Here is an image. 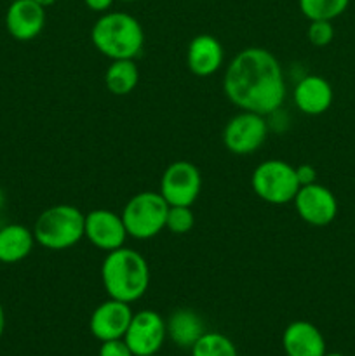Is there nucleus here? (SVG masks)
Listing matches in <instances>:
<instances>
[{
    "instance_id": "6ab92c4d",
    "label": "nucleus",
    "mask_w": 355,
    "mask_h": 356,
    "mask_svg": "<svg viewBox=\"0 0 355 356\" xmlns=\"http://www.w3.org/2000/svg\"><path fill=\"white\" fill-rule=\"evenodd\" d=\"M139 72L134 59H115L104 73L106 89L113 96H125L138 86Z\"/></svg>"
},
{
    "instance_id": "aec40b11",
    "label": "nucleus",
    "mask_w": 355,
    "mask_h": 356,
    "mask_svg": "<svg viewBox=\"0 0 355 356\" xmlns=\"http://www.w3.org/2000/svg\"><path fill=\"white\" fill-rule=\"evenodd\" d=\"M299 10L310 21H333L347 10L350 0H298Z\"/></svg>"
},
{
    "instance_id": "f257e3e1",
    "label": "nucleus",
    "mask_w": 355,
    "mask_h": 356,
    "mask_svg": "<svg viewBox=\"0 0 355 356\" xmlns=\"http://www.w3.org/2000/svg\"><path fill=\"white\" fill-rule=\"evenodd\" d=\"M226 97L242 111L271 115L285 99V79L278 59L261 47L237 52L223 76Z\"/></svg>"
},
{
    "instance_id": "a878e982",
    "label": "nucleus",
    "mask_w": 355,
    "mask_h": 356,
    "mask_svg": "<svg viewBox=\"0 0 355 356\" xmlns=\"http://www.w3.org/2000/svg\"><path fill=\"white\" fill-rule=\"evenodd\" d=\"M86 6L89 7L94 13H106L111 6H113L115 0H84Z\"/></svg>"
},
{
    "instance_id": "1a4fd4ad",
    "label": "nucleus",
    "mask_w": 355,
    "mask_h": 356,
    "mask_svg": "<svg viewBox=\"0 0 355 356\" xmlns=\"http://www.w3.org/2000/svg\"><path fill=\"white\" fill-rule=\"evenodd\" d=\"M167 339L166 320L153 309L134 313L127 327L124 341L134 356L157 355Z\"/></svg>"
},
{
    "instance_id": "bb28decb",
    "label": "nucleus",
    "mask_w": 355,
    "mask_h": 356,
    "mask_svg": "<svg viewBox=\"0 0 355 356\" xmlns=\"http://www.w3.org/2000/svg\"><path fill=\"white\" fill-rule=\"evenodd\" d=\"M3 330H6V312H3L2 305H0V337L3 336Z\"/></svg>"
},
{
    "instance_id": "423d86ee",
    "label": "nucleus",
    "mask_w": 355,
    "mask_h": 356,
    "mask_svg": "<svg viewBox=\"0 0 355 356\" xmlns=\"http://www.w3.org/2000/svg\"><path fill=\"white\" fill-rule=\"evenodd\" d=\"M251 186L258 198L271 205H284L294 200L301 188L296 167L284 160H265L254 169Z\"/></svg>"
},
{
    "instance_id": "39448f33",
    "label": "nucleus",
    "mask_w": 355,
    "mask_h": 356,
    "mask_svg": "<svg viewBox=\"0 0 355 356\" xmlns=\"http://www.w3.org/2000/svg\"><path fill=\"white\" fill-rule=\"evenodd\" d=\"M169 204L159 191H141L125 204L122 211L127 235L136 240H150L166 228Z\"/></svg>"
},
{
    "instance_id": "ddd939ff",
    "label": "nucleus",
    "mask_w": 355,
    "mask_h": 356,
    "mask_svg": "<svg viewBox=\"0 0 355 356\" xmlns=\"http://www.w3.org/2000/svg\"><path fill=\"white\" fill-rule=\"evenodd\" d=\"M45 26V9L35 0H13L6 13V28L13 38L28 42L37 38Z\"/></svg>"
},
{
    "instance_id": "c85d7f7f",
    "label": "nucleus",
    "mask_w": 355,
    "mask_h": 356,
    "mask_svg": "<svg viewBox=\"0 0 355 356\" xmlns=\"http://www.w3.org/2000/svg\"><path fill=\"white\" fill-rule=\"evenodd\" d=\"M3 204H6V193H3V190L0 188V209L3 207Z\"/></svg>"
},
{
    "instance_id": "2eb2a0df",
    "label": "nucleus",
    "mask_w": 355,
    "mask_h": 356,
    "mask_svg": "<svg viewBox=\"0 0 355 356\" xmlns=\"http://www.w3.org/2000/svg\"><path fill=\"white\" fill-rule=\"evenodd\" d=\"M296 108L305 115H322L333 104V87L324 76L306 75L296 83L292 92Z\"/></svg>"
},
{
    "instance_id": "dca6fc26",
    "label": "nucleus",
    "mask_w": 355,
    "mask_h": 356,
    "mask_svg": "<svg viewBox=\"0 0 355 356\" xmlns=\"http://www.w3.org/2000/svg\"><path fill=\"white\" fill-rule=\"evenodd\" d=\"M187 65L197 76L214 75L223 65V45L212 35H197L188 45Z\"/></svg>"
},
{
    "instance_id": "b1692460",
    "label": "nucleus",
    "mask_w": 355,
    "mask_h": 356,
    "mask_svg": "<svg viewBox=\"0 0 355 356\" xmlns=\"http://www.w3.org/2000/svg\"><path fill=\"white\" fill-rule=\"evenodd\" d=\"M100 356H134V353L124 339H111L101 343Z\"/></svg>"
},
{
    "instance_id": "c756f323",
    "label": "nucleus",
    "mask_w": 355,
    "mask_h": 356,
    "mask_svg": "<svg viewBox=\"0 0 355 356\" xmlns=\"http://www.w3.org/2000/svg\"><path fill=\"white\" fill-rule=\"evenodd\" d=\"M324 356H345V355L343 353H336V351H333V353H327V351H326Z\"/></svg>"
},
{
    "instance_id": "393cba45",
    "label": "nucleus",
    "mask_w": 355,
    "mask_h": 356,
    "mask_svg": "<svg viewBox=\"0 0 355 356\" xmlns=\"http://www.w3.org/2000/svg\"><path fill=\"white\" fill-rule=\"evenodd\" d=\"M296 174H298V179L301 186H306V184L317 183V170L315 167L310 165V163H303V165L296 167Z\"/></svg>"
},
{
    "instance_id": "9b49d317",
    "label": "nucleus",
    "mask_w": 355,
    "mask_h": 356,
    "mask_svg": "<svg viewBox=\"0 0 355 356\" xmlns=\"http://www.w3.org/2000/svg\"><path fill=\"white\" fill-rule=\"evenodd\" d=\"M84 236L93 243L96 249L111 252L115 249L124 247L127 238L122 216L108 211V209H96L86 214L84 221Z\"/></svg>"
},
{
    "instance_id": "f3484780",
    "label": "nucleus",
    "mask_w": 355,
    "mask_h": 356,
    "mask_svg": "<svg viewBox=\"0 0 355 356\" xmlns=\"http://www.w3.org/2000/svg\"><path fill=\"white\" fill-rule=\"evenodd\" d=\"M166 329L167 337L183 350H191V346L205 334L200 315L187 308L171 313L169 318L166 320Z\"/></svg>"
},
{
    "instance_id": "cd10ccee",
    "label": "nucleus",
    "mask_w": 355,
    "mask_h": 356,
    "mask_svg": "<svg viewBox=\"0 0 355 356\" xmlns=\"http://www.w3.org/2000/svg\"><path fill=\"white\" fill-rule=\"evenodd\" d=\"M35 2L38 3V6H42L45 9V7H51V6H54L56 3V0H35Z\"/></svg>"
},
{
    "instance_id": "7ed1b4c3",
    "label": "nucleus",
    "mask_w": 355,
    "mask_h": 356,
    "mask_svg": "<svg viewBox=\"0 0 355 356\" xmlns=\"http://www.w3.org/2000/svg\"><path fill=\"white\" fill-rule=\"evenodd\" d=\"M94 47L115 59H134L145 45V31L139 21L127 13H104L90 31Z\"/></svg>"
},
{
    "instance_id": "7c9ffc66",
    "label": "nucleus",
    "mask_w": 355,
    "mask_h": 356,
    "mask_svg": "<svg viewBox=\"0 0 355 356\" xmlns=\"http://www.w3.org/2000/svg\"><path fill=\"white\" fill-rule=\"evenodd\" d=\"M122 2H136V0H122Z\"/></svg>"
},
{
    "instance_id": "6e6552de",
    "label": "nucleus",
    "mask_w": 355,
    "mask_h": 356,
    "mask_svg": "<svg viewBox=\"0 0 355 356\" xmlns=\"http://www.w3.org/2000/svg\"><path fill=\"white\" fill-rule=\"evenodd\" d=\"M200 190L202 176L197 165L187 160H178L164 170L159 193L169 205L191 207L200 195Z\"/></svg>"
},
{
    "instance_id": "4be33fe9",
    "label": "nucleus",
    "mask_w": 355,
    "mask_h": 356,
    "mask_svg": "<svg viewBox=\"0 0 355 356\" xmlns=\"http://www.w3.org/2000/svg\"><path fill=\"white\" fill-rule=\"evenodd\" d=\"M194 212L191 207H184V205H169L166 219V228L174 235H184L194 228Z\"/></svg>"
},
{
    "instance_id": "0eeeda50",
    "label": "nucleus",
    "mask_w": 355,
    "mask_h": 356,
    "mask_svg": "<svg viewBox=\"0 0 355 356\" xmlns=\"http://www.w3.org/2000/svg\"><path fill=\"white\" fill-rule=\"evenodd\" d=\"M268 122L265 115L240 111L232 117L223 131V143L233 155H251L267 141Z\"/></svg>"
},
{
    "instance_id": "a211bd4d",
    "label": "nucleus",
    "mask_w": 355,
    "mask_h": 356,
    "mask_svg": "<svg viewBox=\"0 0 355 356\" xmlns=\"http://www.w3.org/2000/svg\"><path fill=\"white\" fill-rule=\"evenodd\" d=\"M35 245L33 229L23 225H7L0 228V263L16 264L31 254Z\"/></svg>"
},
{
    "instance_id": "473e14b6",
    "label": "nucleus",
    "mask_w": 355,
    "mask_h": 356,
    "mask_svg": "<svg viewBox=\"0 0 355 356\" xmlns=\"http://www.w3.org/2000/svg\"><path fill=\"white\" fill-rule=\"evenodd\" d=\"M10 2H13V0H10Z\"/></svg>"
},
{
    "instance_id": "f8f14e48",
    "label": "nucleus",
    "mask_w": 355,
    "mask_h": 356,
    "mask_svg": "<svg viewBox=\"0 0 355 356\" xmlns=\"http://www.w3.org/2000/svg\"><path fill=\"white\" fill-rule=\"evenodd\" d=\"M132 315L134 313H132L131 305L110 298L108 301L101 302L90 315V334L101 343L111 339H124Z\"/></svg>"
},
{
    "instance_id": "20e7f679",
    "label": "nucleus",
    "mask_w": 355,
    "mask_h": 356,
    "mask_svg": "<svg viewBox=\"0 0 355 356\" xmlns=\"http://www.w3.org/2000/svg\"><path fill=\"white\" fill-rule=\"evenodd\" d=\"M84 221L86 214L75 205H52L35 221V242L47 250L70 249L84 238Z\"/></svg>"
},
{
    "instance_id": "2f4dec72",
    "label": "nucleus",
    "mask_w": 355,
    "mask_h": 356,
    "mask_svg": "<svg viewBox=\"0 0 355 356\" xmlns=\"http://www.w3.org/2000/svg\"><path fill=\"white\" fill-rule=\"evenodd\" d=\"M148 356H159V355H148Z\"/></svg>"
},
{
    "instance_id": "412c9836",
    "label": "nucleus",
    "mask_w": 355,
    "mask_h": 356,
    "mask_svg": "<svg viewBox=\"0 0 355 356\" xmlns=\"http://www.w3.org/2000/svg\"><path fill=\"white\" fill-rule=\"evenodd\" d=\"M191 356H239L232 339L219 332H207L191 346Z\"/></svg>"
},
{
    "instance_id": "4468645a",
    "label": "nucleus",
    "mask_w": 355,
    "mask_h": 356,
    "mask_svg": "<svg viewBox=\"0 0 355 356\" xmlns=\"http://www.w3.org/2000/svg\"><path fill=\"white\" fill-rule=\"evenodd\" d=\"M282 348L285 356H324L327 351L322 332L305 320H296L285 327Z\"/></svg>"
},
{
    "instance_id": "f03ea898",
    "label": "nucleus",
    "mask_w": 355,
    "mask_h": 356,
    "mask_svg": "<svg viewBox=\"0 0 355 356\" xmlns=\"http://www.w3.org/2000/svg\"><path fill=\"white\" fill-rule=\"evenodd\" d=\"M101 280L111 299L136 302L150 287V268L138 250L120 247L106 252L101 264Z\"/></svg>"
},
{
    "instance_id": "9d476101",
    "label": "nucleus",
    "mask_w": 355,
    "mask_h": 356,
    "mask_svg": "<svg viewBox=\"0 0 355 356\" xmlns=\"http://www.w3.org/2000/svg\"><path fill=\"white\" fill-rule=\"evenodd\" d=\"M294 207L299 218L312 226H327L336 219L338 200L329 188L319 183L306 184L298 190Z\"/></svg>"
},
{
    "instance_id": "5701e85b",
    "label": "nucleus",
    "mask_w": 355,
    "mask_h": 356,
    "mask_svg": "<svg viewBox=\"0 0 355 356\" xmlns=\"http://www.w3.org/2000/svg\"><path fill=\"white\" fill-rule=\"evenodd\" d=\"M306 37H308L310 44H313L315 47H324V45H329L334 38L333 23H331V21H326V19L310 21Z\"/></svg>"
}]
</instances>
